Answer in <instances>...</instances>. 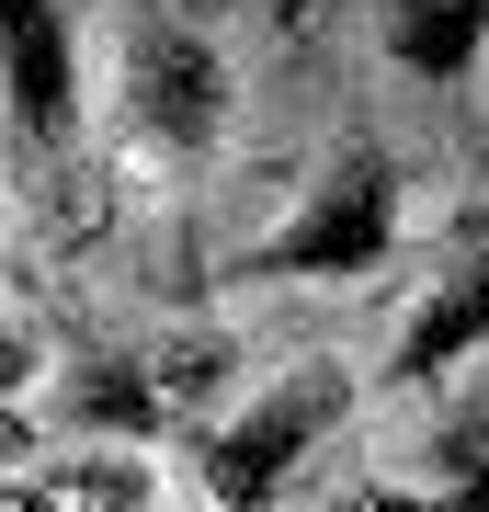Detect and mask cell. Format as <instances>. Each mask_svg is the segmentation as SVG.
<instances>
[{
  "label": "cell",
  "instance_id": "7a4b0ae2",
  "mask_svg": "<svg viewBox=\"0 0 489 512\" xmlns=\"http://www.w3.org/2000/svg\"><path fill=\"white\" fill-rule=\"evenodd\" d=\"M353 421V365L342 353H308V365H285L262 387V399H239L217 433L194 444V478H205V501L217 512H273L285 501V478L319 456L330 433Z\"/></svg>",
  "mask_w": 489,
  "mask_h": 512
},
{
  "label": "cell",
  "instance_id": "ba28073f",
  "mask_svg": "<svg viewBox=\"0 0 489 512\" xmlns=\"http://www.w3.org/2000/svg\"><path fill=\"white\" fill-rule=\"evenodd\" d=\"M376 46L410 80H467L489 57V0H376Z\"/></svg>",
  "mask_w": 489,
  "mask_h": 512
},
{
  "label": "cell",
  "instance_id": "277c9868",
  "mask_svg": "<svg viewBox=\"0 0 489 512\" xmlns=\"http://www.w3.org/2000/svg\"><path fill=\"white\" fill-rule=\"evenodd\" d=\"M205 376V342L182 353H148V342H69V365H57V433L69 444H126L148 456V433L182 410V387Z\"/></svg>",
  "mask_w": 489,
  "mask_h": 512
},
{
  "label": "cell",
  "instance_id": "52a82bcc",
  "mask_svg": "<svg viewBox=\"0 0 489 512\" xmlns=\"http://www.w3.org/2000/svg\"><path fill=\"white\" fill-rule=\"evenodd\" d=\"M0 512H160V490H148V456L80 444V456H57V467L0 478Z\"/></svg>",
  "mask_w": 489,
  "mask_h": 512
},
{
  "label": "cell",
  "instance_id": "5b68a950",
  "mask_svg": "<svg viewBox=\"0 0 489 512\" xmlns=\"http://www.w3.org/2000/svg\"><path fill=\"white\" fill-rule=\"evenodd\" d=\"M0 103H12V137L35 160H69L80 148V23L69 0H0Z\"/></svg>",
  "mask_w": 489,
  "mask_h": 512
},
{
  "label": "cell",
  "instance_id": "3957f363",
  "mask_svg": "<svg viewBox=\"0 0 489 512\" xmlns=\"http://www.w3.org/2000/svg\"><path fill=\"white\" fill-rule=\"evenodd\" d=\"M228 103H239V80H228V57H217L205 23H182V12H137L126 23V46H114V114H126L137 148H160V160H217Z\"/></svg>",
  "mask_w": 489,
  "mask_h": 512
},
{
  "label": "cell",
  "instance_id": "6da1fadb",
  "mask_svg": "<svg viewBox=\"0 0 489 512\" xmlns=\"http://www.w3.org/2000/svg\"><path fill=\"white\" fill-rule=\"evenodd\" d=\"M399 228H410L399 160H387L376 137H342V148L308 171L296 217L273 228V239H251L228 274H239V285H353V274H376V262L399 251Z\"/></svg>",
  "mask_w": 489,
  "mask_h": 512
},
{
  "label": "cell",
  "instance_id": "9c48e42d",
  "mask_svg": "<svg viewBox=\"0 0 489 512\" xmlns=\"http://www.w3.org/2000/svg\"><path fill=\"white\" fill-rule=\"evenodd\" d=\"M35 365H46V353L23 342V319H0V399H23V387H35Z\"/></svg>",
  "mask_w": 489,
  "mask_h": 512
},
{
  "label": "cell",
  "instance_id": "8992f818",
  "mask_svg": "<svg viewBox=\"0 0 489 512\" xmlns=\"http://www.w3.org/2000/svg\"><path fill=\"white\" fill-rule=\"evenodd\" d=\"M478 342H489V217L444 239V262H433V285H421V308L399 319L387 387H444Z\"/></svg>",
  "mask_w": 489,
  "mask_h": 512
}]
</instances>
